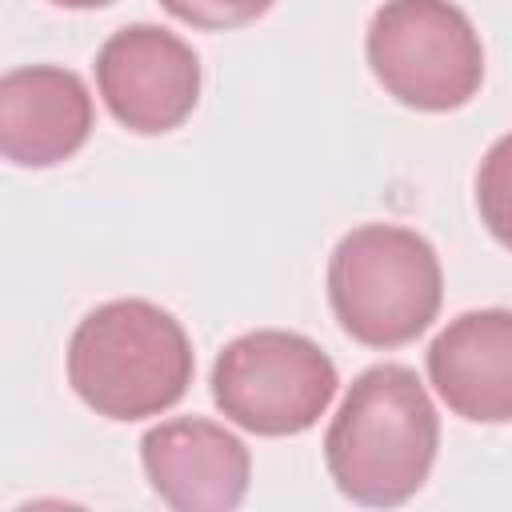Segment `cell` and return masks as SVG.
Masks as SVG:
<instances>
[{
  "instance_id": "obj_8",
  "label": "cell",
  "mask_w": 512,
  "mask_h": 512,
  "mask_svg": "<svg viewBox=\"0 0 512 512\" xmlns=\"http://www.w3.org/2000/svg\"><path fill=\"white\" fill-rule=\"evenodd\" d=\"M92 96L72 68L32 64L0 76V160L52 168L84 148Z\"/></svg>"
},
{
  "instance_id": "obj_2",
  "label": "cell",
  "mask_w": 512,
  "mask_h": 512,
  "mask_svg": "<svg viewBox=\"0 0 512 512\" xmlns=\"http://www.w3.org/2000/svg\"><path fill=\"white\" fill-rule=\"evenodd\" d=\"M192 368L188 332L148 300H108L92 308L68 340V384L108 420L168 412L188 392Z\"/></svg>"
},
{
  "instance_id": "obj_3",
  "label": "cell",
  "mask_w": 512,
  "mask_h": 512,
  "mask_svg": "<svg viewBox=\"0 0 512 512\" xmlns=\"http://www.w3.org/2000/svg\"><path fill=\"white\" fill-rule=\"evenodd\" d=\"M444 276L436 248L400 224L352 228L328 260V300L340 328L368 348L416 340L440 312Z\"/></svg>"
},
{
  "instance_id": "obj_10",
  "label": "cell",
  "mask_w": 512,
  "mask_h": 512,
  "mask_svg": "<svg viewBox=\"0 0 512 512\" xmlns=\"http://www.w3.org/2000/svg\"><path fill=\"white\" fill-rule=\"evenodd\" d=\"M160 4L192 28L220 32V28H240L256 16H264L276 0H160Z\"/></svg>"
},
{
  "instance_id": "obj_6",
  "label": "cell",
  "mask_w": 512,
  "mask_h": 512,
  "mask_svg": "<svg viewBox=\"0 0 512 512\" xmlns=\"http://www.w3.org/2000/svg\"><path fill=\"white\" fill-rule=\"evenodd\" d=\"M96 84L128 132L160 136L192 116L200 100V60L176 32L128 24L96 52Z\"/></svg>"
},
{
  "instance_id": "obj_5",
  "label": "cell",
  "mask_w": 512,
  "mask_h": 512,
  "mask_svg": "<svg viewBox=\"0 0 512 512\" xmlns=\"http://www.w3.org/2000/svg\"><path fill=\"white\" fill-rule=\"evenodd\" d=\"M336 364L300 332L260 328L236 336L212 368L216 408L256 436L308 432L336 396Z\"/></svg>"
},
{
  "instance_id": "obj_4",
  "label": "cell",
  "mask_w": 512,
  "mask_h": 512,
  "mask_svg": "<svg viewBox=\"0 0 512 512\" xmlns=\"http://www.w3.org/2000/svg\"><path fill=\"white\" fill-rule=\"evenodd\" d=\"M364 48L380 88L420 112H452L484 80L480 36L448 0H384Z\"/></svg>"
},
{
  "instance_id": "obj_1",
  "label": "cell",
  "mask_w": 512,
  "mask_h": 512,
  "mask_svg": "<svg viewBox=\"0 0 512 512\" xmlns=\"http://www.w3.org/2000/svg\"><path fill=\"white\" fill-rule=\"evenodd\" d=\"M440 448V416L420 376L404 364L360 372L324 432V464L336 488L368 508L416 496Z\"/></svg>"
},
{
  "instance_id": "obj_9",
  "label": "cell",
  "mask_w": 512,
  "mask_h": 512,
  "mask_svg": "<svg viewBox=\"0 0 512 512\" xmlns=\"http://www.w3.org/2000/svg\"><path fill=\"white\" fill-rule=\"evenodd\" d=\"M428 376L456 416L504 424L512 416V312L456 316L428 348Z\"/></svg>"
},
{
  "instance_id": "obj_7",
  "label": "cell",
  "mask_w": 512,
  "mask_h": 512,
  "mask_svg": "<svg viewBox=\"0 0 512 512\" xmlns=\"http://www.w3.org/2000/svg\"><path fill=\"white\" fill-rule=\"evenodd\" d=\"M140 460L152 492L176 512H228L244 500L252 476L244 440L204 416H176L148 428Z\"/></svg>"
},
{
  "instance_id": "obj_11",
  "label": "cell",
  "mask_w": 512,
  "mask_h": 512,
  "mask_svg": "<svg viewBox=\"0 0 512 512\" xmlns=\"http://www.w3.org/2000/svg\"><path fill=\"white\" fill-rule=\"evenodd\" d=\"M60 8H100V4H112V0H52Z\"/></svg>"
}]
</instances>
